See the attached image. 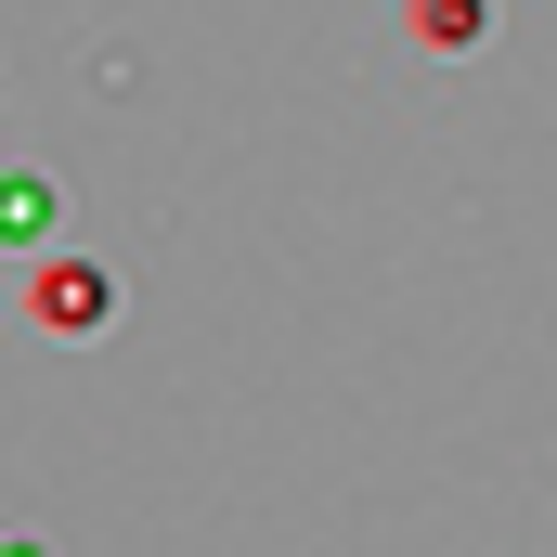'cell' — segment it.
Instances as JSON below:
<instances>
[{
  "label": "cell",
  "mask_w": 557,
  "mask_h": 557,
  "mask_svg": "<svg viewBox=\"0 0 557 557\" xmlns=\"http://www.w3.org/2000/svg\"><path fill=\"white\" fill-rule=\"evenodd\" d=\"M104 311H117V285L91 273V260H65V247H52V260L26 273V324H52V337H91Z\"/></svg>",
  "instance_id": "6da1fadb"
},
{
  "label": "cell",
  "mask_w": 557,
  "mask_h": 557,
  "mask_svg": "<svg viewBox=\"0 0 557 557\" xmlns=\"http://www.w3.org/2000/svg\"><path fill=\"white\" fill-rule=\"evenodd\" d=\"M52 234H65V182L0 169V247H39V260H52Z\"/></svg>",
  "instance_id": "7a4b0ae2"
},
{
  "label": "cell",
  "mask_w": 557,
  "mask_h": 557,
  "mask_svg": "<svg viewBox=\"0 0 557 557\" xmlns=\"http://www.w3.org/2000/svg\"><path fill=\"white\" fill-rule=\"evenodd\" d=\"M416 39L428 52H480V0H416Z\"/></svg>",
  "instance_id": "3957f363"
},
{
  "label": "cell",
  "mask_w": 557,
  "mask_h": 557,
  "mask_svg": "<svg viewBox=\"0 0 557 557\" xmlns=\"http://www.w3.org/2000/svg\"><path fill=\"white\" fill-rule=\"evenodd\" d=\"M0 557H52V545H39V532H0Z\"/></svg>",
  "instance_id": "277c9868"
}]
</instances>
